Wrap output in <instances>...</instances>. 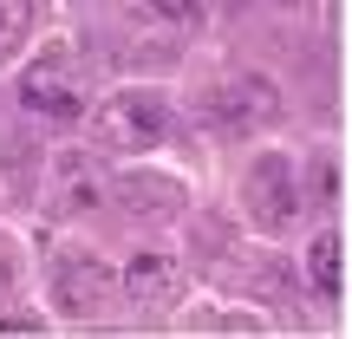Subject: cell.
<instances>
[{
	"label": "cell",
	"instance_id": "1",
	"mask_svg": "<svg viewBox=\"0 0 352 339\" xmlns=\"http://www.w3.org/2000/svg\"><path fill=\"white\" fill-rule=\"evenodd\" d=\"M20 105L39 118H85V52L72 39H46L20 78Z\"/></svg>",
	"mask_w": 352,
	"mask_h": 339
},
{
	"label": "cell",
	"instance_id": "2",
	"mask_svg": "<svg viewBox=\"0 0 352 339\" xmlns=\"http://www.w3.org/2000/svg\"><path fill=\"white\" fill-rule=\"evenodd\" d=\"M170 138V111L151 98V91H111V98L91 105V144L98 151H157V144Z\"/></svg>",
	"mask_w": 352,
	"mask_h": 339
},
{
	"label": "cell",
	"instance_id": "4",
	"mask_svg": "<svg viewBox=\"0 0 352 339\" xmlns=\"http://www.w3.org/2000/svg\"><path fill=\"white\" fill-rule=\"evenodd\" d=\"M52 300H59L65 320H104L118 300V274L104 261H91V254H65L52 267Z\"/></svg>",
	"mask_w": 352,
	"mask_h": 339
},
{
	"label": "cell",
	"instance_id": "13",
	"mask_svg": "<svg viewBox=\"0 0 352 339\" xmlns=\"http://www.w3.org/2000/svg\"><path fill=\"white\" fill-rule=\"evenodd\" d=\"M151 7H157V13H189L196 0H151Z\"/></svg>",
	"mask_w": 352,
	"mask_h": 339
},
{
	"label": "cell",
	"instance_id": "5",
	"mask_svg": "<svg viewBox=\"0 0 352 339\" xmlns=\"http://www.w3.org/2000/svg\"><path fill=\"white\" fill-rule=\"evenodd\" d=\"M209 118H215L222 131H235V138L267 131V124L280 118V91H274V78L241 72V78H228V85H215V91H209Z\"/></svg>",
	"mask_w": 352,
	"mask_h": 339
},
{
	"label": "cell",
	"instance_id": "11",
	"mask_svg": "<svg viewBox=\"0 0 352 339\" xmlns=\"http://www.w3.org/2000/svg\"><path fill=\"white\" fill-rule=\"evenodd\" d=\"M20 274H26L20 241H13V235H0V294H13V287H20Z\"/></svg>",
	"mask_w": 352,
	"mask_h": 339
},
{
	"label": "cell",
	"instance_id": "10",
	"mask_svg": "<svg viewBox=\"0 0 352 339\" xmlns=\"http://www.w3.org/2000/svg\"><path fill=\"white\" fill-rule=\"evenodd\" d=\"M26 26H33V0H0V59L20 52Z\"/></svg>",
	"mask_w": 352,
	"mask_h": 339
},
{
	"label": "cell",
	"instance_id": "9",
	"mask_svg": "<svg viewBox=\"0 0 352 339\" xmlns=\"http://www.w3.org/2000/svg\"><path fill=\"white\" fill-rule=\"evenodd\" d=\"M307 274H314L320 300H340V235H320L307 248Z\"/></svg>",
	"mask_w": 352,
	"mask_h": 339
},
{
	"label": "cell",
	"instance_id": "3",
	"mask_svg": "<svg viewBox=\"0 0 352 339\" xmlns=\"http://www.w3.org/2000/svg\"><path fill=\"white\" fill-rule=\"evenodd\" d=\"M241 209H248V222L267 228V235L294 228V215H300V183H294V164L280 151H261L241 170Z\"/></svg>",
	"mask_w": 352,
	"mask_h": 339
},
{
	"label": "cell",
	"instance_id": "8",
	"mask_svg": "<svg viewBox=\"0 0 352 339\" xmlns=\"http://www.w3.org/2000/svg\"><path fill=\"white\" fill-rule=\"evenodd\" d=\"M91 202H98V176L85 170V157H59V164H52V209H91Z\"/></svg>",
	"mask_w": 352,
	"mask_h": 339
},
{
	"label": "cell",
	"instance_id": "12",
	"mask_svg": "<svg viewBox=\"0 0 352 339\" xmlns=\"http://www.w3.org/2000/svg\"><path fill=\"white\" fill-rule=\"evenodd\" d=\"M0 333H46L39 314H0Z\"/></svg>",
	"mask_w": 352,
	"mask_h": 339
},
{
	"label": "cell",
	"instance_id": "7",
	"mask_svg": "<svg viewBox=\"0 0 352 339\" xmlns=\"http://www.w3.org/2000/svg\"><path fill=\"white\" fill-rule=\"evenodd\" d=\"M118 196H124L131 215H176V209H183V189H176L170 176H124Z\"/></svg>",
	"mask_w": 352,
	"mask_h": 339
},
{
	"label": "cell",
	"instance_id": "6",
	"mask_svg": "<svg viewBox=\"0 0 352 339\" xmlns=\"http://www.w3.org/2000/svg\"><path fill=\"white\" fill-rule=\"evenodd\" d=\"M183 281H189V267H183V254H170V248H138L131 267H124V294L138 307H151V314H164V307L183 300Z\"/></svg>",
	"mask_w": 352,
	"mask_h": 339
}]
</instances>
